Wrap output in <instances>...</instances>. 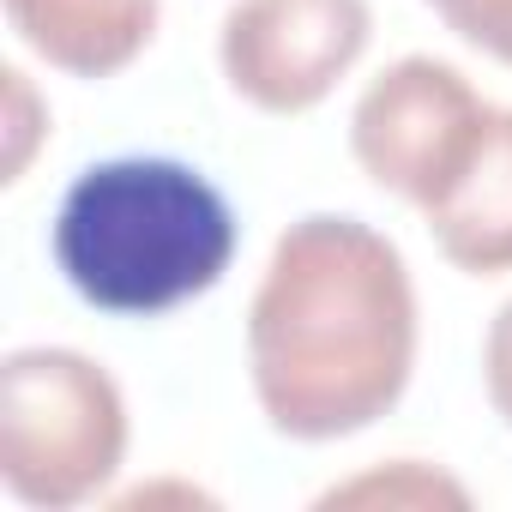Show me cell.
Wrapping results in <instances>:
<instances>
[{"mask_svg": "<svg viewBox=\"0 0 512 512\" xmlns=\"http://www.w3.org/2000/svg\"><path fill=\"white\" fill-rule=\"evenodd\" d=\"M247 374L284 440L374 428L416 374V284L398 241L338 211L290 223L247 308Z\"/></svg>", "mask_w": 512, "mask_h": 512, "instance_id": "1", "label": "cell"}, {"mask_svg": "<svg viewBox=\"0 0 512 512\" xmlns=\"http://www.w3.org/2000/svg\"><path fill=\"white\" fill-rule=\"evenodd\" d=\"M241 223L229 199L175 157H109L73 175L49 253L73 296L115 320H157L223 284Z\"/></svg>", "mask_w": 512, "mask_h": 512, "instance_id": "2", "label": "cell"}, {"mask_svg": "<svg viewBox=\"0 0 512 512\" xmlns=\"http://www.w3.org/2000/svg\"><path fill=\"white\" fill-rule=\"evenodd\" d=\"M121 458L127 404L109 368L55 344H31L0 362V476L19 506H85L115 482Z\"/></svg>", "mask_w": 512, "mask_h": 512, "instance_id": "3", "label": "cell"}, {"mask_svg": "<svg viewBox=\"0 0 512 512\" xmlns=\"http://www.w3.org/2000/svg\"><path fill=\"white\" fill-rule=\"evenodd\" d=\"M488 115L494 109L458 67L434 55H404L356 97L350 151L374 187L428 211L446 193V181L470 163Z\"/></svg>", "mask_w": 512, "mask_h": 512, "instance_id": "4", "label": "cell"}, {"mask_svg": "<svg viewBox=\"0 0 512 512\" xmlns=\"http://www.w3.org/2000/svg\"><path fill=\"white\" fill-rule=\"evenodd\" d=\"M368 0H235L217 31L223 79L260 115L320 109L368 55Z\"/></svg>", "mask_w": 512, "mask_h": 512, "instance_id": "5", "label": "cell"}, {"mask_svg": "<svg viewBox=\"0 0 512 512\" xmlns=\"http://www.w3.org/2000/svg\"><path fill=\"white\" fill-rule=\"evenodd\" d=\"M428 235L470 278L512 272V109H494L470 163L446 181V193L422 211Z\"/></svg>", "mask_w": 512, "mask_h": 512, "instance_id": "6", "label": "cell"}, {"mask_svg": "<svg viewBox=\"0 0 512 512\" xmlns=\"http://www.w3.org/2000/svg\"><path fill=\"white\" fill-rule=\"evenodd\" d=\"M163 0H7L19 43L73 73V79H115L145 55L157 37Z\"/></svg>", "mask_w": 512, "mask_h": 512, "instance_id": "7", "label": "cell"}, {"mask_svg": "<svg viewBox=\"0 0 512 512\" xmlns=\"http://www.w3.org/2000/svg\"><path fill=\"white\" fill-rule=\"evenodd\" d=\"M338 500H386V506H434V500H452V506H464V488L446 482L440 470L416 464V458H398L392 470H374V476H356V482L332 488L320 506H338Z\"/></svg>", "mask_w": 512, "mask_h": 512, "instance_id": "8", "label": "cell"}, {"mask_svg": "<svg viewBox=\"0 0 512 512\" xmlns=\"http://www.w3.org/2000/svg\"><path fill=\"white\" fill-rule=\"evenodd\" d=\"M428 7L446 19L452 37H464L488 61L512 67V0H428Z\"/></svg>", "mask_w": 512, "mask_h": 512, "instance_id": "9", "label": "cell"}, {"mask_svg": "<svg viewBox=\"0 0 512 512\" xmlns=\"http://www.w3.org/2000/svg\"><path fill=\"white\" fill-rule=\"evenodd\" d=\"M482 386H488L494 416L512 428V296L488 320V338H482Z\"/></svg>", "mask_w": 512, "mask_h": 512, "instance_id": "10", "label": "cell"}, {"mask_svg": "<svg viewBox=\"0 0 512 512\" xmlns=\"http://www.w3.org/2000/svg\"><path fill=\"white\" fill-rule=\"evenodd\" d=\"M7 79V103H13V145H7V181H19L25 175V157H31V85H25V73L19 67H7L0 73Z\"/></svg>", "mask_w": 512, "mask_h": 512, "instance_id": "11", "label": "cell"}]
</instances>
